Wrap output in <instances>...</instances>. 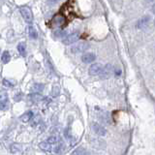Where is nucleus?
<instances>
[{"mask_svg":"<svg viewBox=\"0 0 155 155\" xmlns=\"http://www.w3.org/2000/svg\"><path fill=\"white\" fill-rule=\"evenodd\" d=\"M89 45L87 43L84 42H80V43H77L76 45L72 46L70 48V51L72 53H80V52H84L86 50L89 48Z\"/></svg>","mask_w":155,"mask_h":155,"instance_id":"f257e3e1","label":"nucleus"},{"mask_svg":"<svg viewBox=\"0 0 155 155\" xmlns=\"http://www.w3.org/2000/svg\"><path fill=\"white\" fill-rule=\"evenodd\" d=\"M21 14L23 19L27 23H31L33 21V14L31 12V10L26 6H23L21 8Z\"/></svg>","mask_w":155,"mask_h":155,"instance_id":"f03ea898","label":"nucleus"},{"mask_svg":"<svg viewBox=\"0 0 155 155\" xmlns=\"http://www.w3.org/2000/svg\"><path fill=\"white\" fill-rule=\"evenodd\" d=\"M113 72H114V67L110 64H107L106 66L103 67V70H102V72L100 73L99 76L102 80H107V79H109V78L111 77Z\"/></svg>","mask_w":155,"mask_h":155,"instance_id":"7ed1b4c3","label":"nucleus"},{"mask_svg":"<svg viewBox=\"0 0 155 155\" xmlns=\"http://www.w3.org/2000/svg\"><path fill=\"white\" fill-rule=\"evenodd\" d=\"M91 128H92V130L94 131V133H96L97 135H99V136H102V137L107 135V129L104 127L103 125H101L98 122H93V123H92Z\"/></svg>","mask_w":155,"mask_h":155,"instance_id":"20e7f679","label":"nucleus"},{"mask_svg":"<svg viewBox=\"0 0 155 155\" xmlns=\"http://www.w3.org/2000/svg\"><path fill=\"white\" fill-rule=\"evenodd\" d=\"M79 33H72L70 35H67L64 39L62 40V43L64 44L66 46H69V45H72V44H74L78 41V39H79Z\"/></svg>","mask_w":155,"mask_h":155,"instance_id":"39448f33","label":"nucleus"},{"mask_svg":"<svg viewBox=\"0 0 155 155\" xmlns=\"http://www.w3.org/2000/svg\"><path fill=\"white\" fill-rule=\"evenodd\" d=\"M102 70H103V65L100 64V63H95V64H92L89 67L88 73L90 76H97V75H100Z\"/></svg>","mask_w":155,"mask_h":155,"instance_id":"423d86ee","label":"nucleus"},{"mask_svg":"<svg viewBox=\"0 0 155 155\" xmlns=\"http://www.w3.org/2000/svg\"><path fill=\"white\" fill-rule=\"evenodd\" d=\"M150 22V16H144L142 18H140L139 21H137V24H136V26H137L138 29H144L148 26V24Z\"/></svg>","mask_w":155,"mask_h":155,"instance_id":"0eeeda50","label":"nucleus"},{"mask_svg":"<svg viewBox=\"0 0 155 155\" xmlns=\"http://www.w3.org/2000/svg\"><path fill=\"white\" fill-rule=\"evenodd\" d=\"M66 18L63 15H56L54 18H52V24L56 26H63L65 24Z\"/></svg>","mask_w":155,"mask_h":155,"instance_id":"6e6552de","label":"nucleus"},{"mask_svg":"<svg viewBox=\"0 0 155 155\" xmlns=\"http://www.w3.org/2000/svg\"><path fill=\"white\" fill-rule=\"evenodd\" d=\"M96 55L93 52H85L84 55L81 56V60L84 63H91L95 60Z\"/></svg>","mask_w":155,"mask_h":155,"instance_id":"1a4fd4ad","label":"nucleus"},{"mask_svg":"<svg viewBox=\"0 0 155 155\" xmlns=\"http://www.w3.org/2000/svg\"><path fill=\"white\" fill-rule=\"evenodd\" d=\"M9 107V100H8V96L6 95V93L1 94V99H0V109L2 110H5L6 109H8Z\"/></svg>","mask_w":155,"mask_h":155,"instance_id":"9d476101","label":"nucleus"},{"mask_svg":"<svg viewBox=\"0 0 155 155\" xmlns=\"http://www.w3.org/2000/svg\"><path fill=\"white\" fill-rule=\"evenodd\" d=\"M72 155H89V152L84 147H78L72 152Z\"/></svg>","mask_w":155,"mask_h":155,"instance_id":"9b49d317","label":"nucleus"},{"mask_svg":"<svg viewBox=\"0 0 155 155\" xmlns=\"http://www.w3.org/2000/svg\"><path fill=\"white\" fill-rule=\"evenodd\" d=\"M32 117H33V111L28 110L25 114L21 116V120L22 121V122H28L29 120L32 119Z\"/></svg>","mask_w":155,"mask_h":155,"instance_id":"f8f14e48","label":"nucleus"},{"mask_svg":"<svg viewBox=\"0 0 155 155\" xmlns=\"http://www.w3.org/2000/svg\"><path fill=\"white\" fill-rule=\"evenodd\" d=\"M18 51L19 52V54L21 56H25L26 55V48H25V44L24 43H21L18 44Z\"/></svg>","mask_w":155,"mask_h":155,"instance_id":"ddd939ff","label":"nucleus"},{"mask_svg":"<svg viewBox=\"0 0 155 155\" xmlns=\"http://www.w3.org/2000/svg\"><path fill=\"white\" fill-rule=\"evenodd\" d=\"M28 33H29V36H30V38L31 39H37V37H38V33H37V31H36V29L34 28L33 26H29L28 27Z\"/></svg>","mask_w":155,"mask_h":155,"instance_id":"4468645a","label":"nucleus"},{"mask_svg":"<svg viewBox=\"0 0 155 155\" xmlns=\"http://www.w3.org/2000/svg\"><path fill=\"white\" fill-rule=\"evenodd\" d=\"M46 140L48 143H51V144H58V143H61V140L58 139L57 137H55V136H51V137L48 138Z\"/></svg>","mask_w":155,"mask_h":155,"instance_id":"2eb2a0df","label":"nucleus"},{"mask_svg":"<svg viewBox=\"0 0 155 155\" xmlns=\"http://www.w3.org/2000/svg\"><path fill=\"white\" fill-rule=\"evenodd\" d=\"M30 98L33 102H39L43 99V96L41 94H39V92H34L30 95Z\"/></svg>","mask_w":155,"mask_h":155,"instance_id":"dca6fc26","label":"nucleus"},{"mask_svg":"<svg viewBox=\"0 0 155 155\" xmlns=\"http://www.w3.org/2000/svg\"><path fill=\"white\" fill-rule=\"evenodd\" d=\"M1 59H2V62L4 63V64H7V63L10 61V59H11V56H10L9 51H4V52L2 53Z\"/></svg>","mask_w":155,"mask_h":155,"instance_id":"f3484780","label":"nucleus"},{"mask_svg":"<svg viewBox=\"0 0 155 155\" xmlns=\"http://www.w3.org/2000/svg\"><path fill=\"white\" fill-rule=\"evenodd\" d=\"M44 88H45V85L43 84H35L32 86V90L34 92H41V91H43Z\"/></svg>","mask_w":155,"mask_h":155,"instance_id":"a211bd4d","label":"nucleus"},{"mask_svg":"<svg viewBox=\"0 0 155 155\" xmlns=\"http://www.w3.org/2000/svg\"><path fill=\"white\" fill-rule=\"evenodd\" d=\"M19 150H21V145L18 144V143H14V144L11 145V147H10V151H11L12 153H14V154L18 153Z\"/></svg>","mask_w":155,"mask_h":155,"instance_id":"6ab92c4d","label":"nucleus"},{"mask_svg":"<svg viewBox=\"0 0 155 155\" xmlns=\"http://www.w3.org/2000/svg\"><path fill=\"white\" fill-rule=\"evenodd\" d=\"M54 35L55 37H65L66 35V31L64 30H62V29H57V30L54 31Z\"/></svg>","mask_w":155,"mask_h":155,"instance_id":"aec40b11","label":"nucleus"},{"mask_svg":"<svg viewBox=\"0 0 155 155\" xmlns=\"http://www.w3.org/2000/svg\"><path fill=\"white\" fill-rule=\"evenodd\" d=\"M3 85L4 86H6V87H12L13 86V84H11V82H10L8 80H6V79H4L3 80Z\"/></svg>","mask_w":155,"mask_h":155,"instance_id":"412c9836","label":"nucleus"},{"mask_svg":"<svg viewBox=\"0 0 155 155\" xmlns=\"http://www.w3.org/2000/svg\"><path fill=\"white\" fill-rule=\"evenodd\" d=\"M47 1L48 2V3H56L57 1H59V0H47Z\"/></svg>","mask_w":155,"mask_h":155,"instance_id":"4be33fe9","label":"nucleus"},{"mask_svg":"<svg viewBox=\"0 0 155 155\" xmlns=\"http://www.w3.org/2000/svg\"><path fill=\"white\" fill-rule=\"evenodd\" d=\"M120 74H121V71H120L119 69H116V70H115V75H116V76H119Z\"/></svg>","mask_w":155,"mask_h":155,"instance_id":"5701e85b","label":"nucleus"},{"mask_svg":"<svg viewBox=\"0 0 155 155\" xmlns=\"http://www.w3.org/2000/svg\"><path fill=\"white\" fill-rule=\"evenodd\" d=\"M152 12H153V14L155 15V3L153 4V6H152Z\"/></svg>","mask_w":155,"mask_h":155,"instance_id":"b1692460","label":"nucleus"},{"mask_svg":"<svg viewBox=\"0 0 155 155\" xmlns=\"http://www.w3.org/2000/svg\"><path fill=\"white\" fill-rule=\"evenodd\" d=\"M147 2H152V1H155V0H147Z\"/></svg>","mask_w":155,"mask_h":155,"instance_id":"393cba45","label":"nucleus"}]
</instances>
